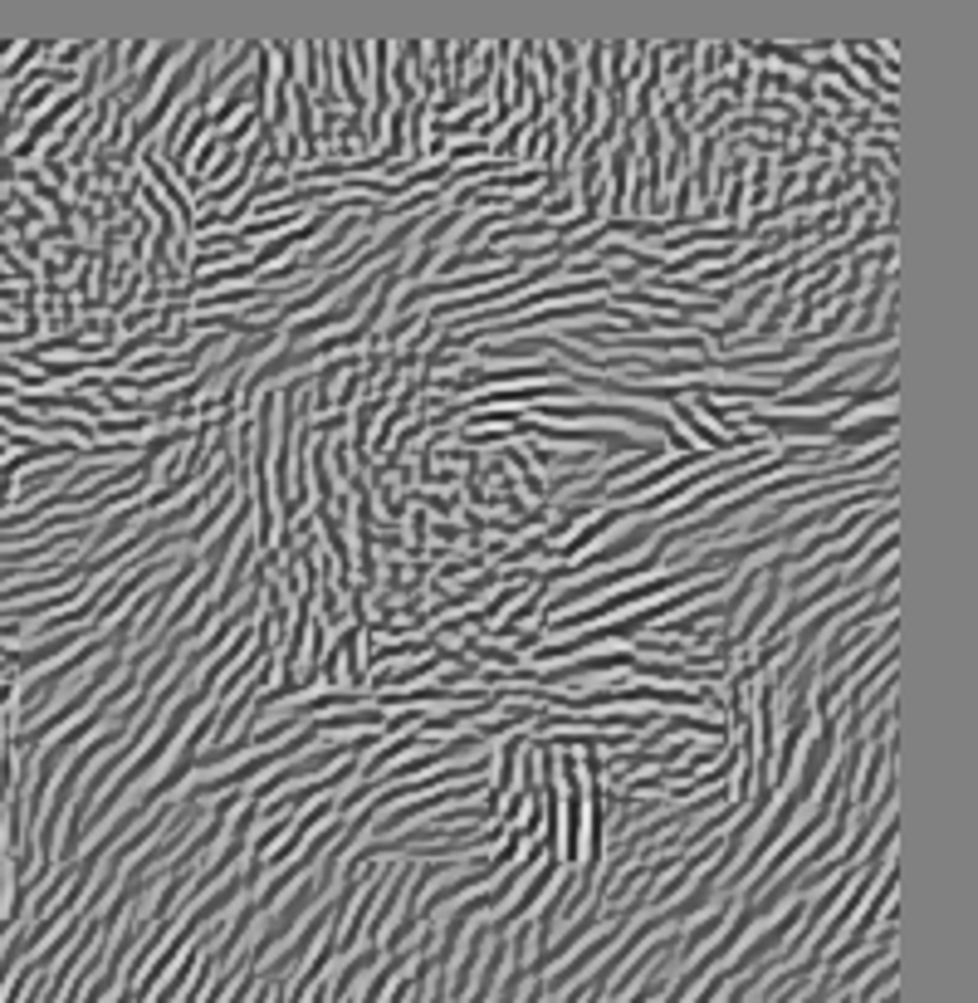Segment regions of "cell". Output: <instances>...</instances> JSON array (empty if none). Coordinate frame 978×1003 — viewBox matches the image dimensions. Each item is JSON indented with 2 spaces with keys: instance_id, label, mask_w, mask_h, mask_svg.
Returning <instances> with one entry per match:
<instances>
[{
  "instance_id": "3957f363",
  "label": "cell",
  "mask_w": 978,
  "mask_h": 1003,
  "mask_svg": "<svg viewBox=\"0 0 978 1003\" xmlns=\"http://www.w3.org/2000/svg\"><path fill=\"white\" fill-rule=\"evenodd\" d=\"M241 495H249V489H241V485H235V489H231V485H221V495H215L211 505L196 515V524L187 529V543H201L206 534H215V524H221L225 515H231V505H241Z\"/></svg>"
},
{
  "instance_id": "7a4b0ae2",
  "label": "cell",
  "mask_w": 978,
  "mask_h": 1003,
  "mask_svg": "<svg viewBox=\"0 0 978 1003\" xmlns=\"http://www.w3.org/2000/svg\"><path fill=\"white\" fill-rule=\"evenodd\" d=\"M881 441H895V407H885V412L875 416H861V421H847L841 431H832V451L847 455L851 446H881Z\"/></svg>"
},
{
  "instance_id": "52a82bcc",
  "label": "cell",
  "mask_w": 978,
  "mask_h": 1003,
  "mask_svg": "<svg viewBox=\"0 0 978 1003\" xmlns=\"http://www.w3.org/2000/svg\"><path fill=\"white\" fill-rule=\"evenodd\" d=\"M147 54H152V50H147V40H132L128 50H123V70H128V74H138V64L147 60Z\"/></svg>"
},
{
  "instance_id": "277c9868",
  "label": "cell",
  "mask_w": 978,
  "mask_h": 1003,
  "mask_svg": "<svg viewBox=\"0 0 978 1003\" xmlns=\"http://www.w3.org/2000/svg\"><path fill=\"white\" fill-rule=\"evenodd\" d=\"M499 455H504V465H514V471H519V481H524V489H529L533 499H549V489H543V475L533 471V461H529L524 451L509 446V441H504V451H499Z\"/></svg>"
},
{
  "instance_id": "5b68a950",
  "label": "cell",
  "mask_w": 978,
  "mask_h": 1003,
  "mask_svg": "<svg viewBox=\"0 0 978 1003\" xmlns=\"http://www.w3.org/2000/svg\"><path fill=\"white\" fill-rule=\"evenodd\" d=\"M485 118H489V98H480V104H470V108L460 113V118H446V123H440V133H446V142H450V138H460V133H475Z\"/></svg>"
},
{
  "instance_id": "8992f818",
  "label": "cell",
  "mask_w": 978,
  "mask_h": 1003,
  "mask_svg": "<svg viewBox=\"0 0 978 1003\" xmlns=\"http://www.w3.org/2000/svg\"><path fill=\"white\" fill-rule=\"evenodd\" d=\"M10 241H15L20 250H25V265H30V260H35V265L44 260V245H40V241H35V235H30V231H15V235H10Z\"/></svg>"
},
{
  "instance_id": "6da1fadb",
  "label": "cell",
  "mask_w": 978,
  "mask_h": 1003,
  "mask_svg": "<svg viewBox=\"0 0 978 1003\" xmlns=\"http://www.w3.org/2000/svg\"><path fill=\"white\" fill-rule=\"evenodd\" d=\"M778 602H783V563H778V558H768V563H764V592H758V598L748 602V612L738 617L734 636H730L734 656H738V652H748V646L758 642V632H764L768 617L778 612Z\"/></svg>"
}]
</instances>
